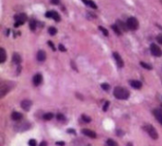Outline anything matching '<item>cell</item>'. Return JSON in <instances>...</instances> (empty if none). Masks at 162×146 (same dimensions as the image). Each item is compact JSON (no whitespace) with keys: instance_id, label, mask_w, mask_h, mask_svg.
I'll use <instances>...</instances> for the list:
<instances>
[{"instance_id":"4","label":"cell","mask_w":162,"mask_h":146,"mask_svg":"<svg viewBox=\"0 0 162 146\" xmlns=\"http://www.w3.org/2000/svg\"><path fill=\"white\" fill-rule=\"evenodd\" d=\"M15 19V24H14V27L16 28L20 25H23L26 20H27V15L25 13H20V14H17L16 16L14 17Z\"/></svg>"},{"instance_id":"36","label":"cell","mask_w":162,"mask_h":146,"mask_svg":"<svg viewBox=\"0 0 162 146\" xmlns=\"http://www.w3.org/2000/svg\"><path fill=\"white\" fill-rule=\"evenodd\" d=\"M56 144L59 146H64L65 145V142H63V141H58V142H56Z\"/></svg>"},{"instance_id":"6","label":"cell","mask_w":162,"mask_h":146,"mask_svg":"<svg viewBox=\"0 0 162 146\" xmlns=\"http://www.w3.org/2000/svg\"><path fill=\"white\" fill-rule=\"evenodd\" d=\"M46 17H48V18H53L56 22H59L60 20H61V17H60L59 13L55 11H48V12L46 13Z\"/></svg>"},{"instance_id":"10","label":"cell","mask_w":162,"mask_h":146,"mask_svg":"<svg viewBox=\"0 0 162 146\" xmlns=\"http://www.w3.org/2000/svg\"><path fill=\"white\" fill-rule=\"evenodd\" d=\"M81 132H82V134H84L85 136L89 137V138H91V139H95V138L97 137L96 133L90 129H82L81 130Z\"/></svg>"},{"instance_id":"38","label":"cell","mask_w":162,"mask_h":146,"mask_svg":"<svg viewBox=\"0 0 162 146\" xmlns=\"http://www.w3.org/2000/svg\"><path fill=\"white\" fill-rule=\"evenodd\" d=\"M71 65H72V67H73V69H75V70H77V67L75 66V65H74V63L73 62H71Z\"/></svg>"},{"instance_id":"32","label":"cell","mask_w":162,"mask_h":146,"mask_svg":"<svg viewBox=\"0 0 162 146\" xmlns=\"http://www.w3.org/2000/svg\"><path fill=\"white\" fill-rule=\"evenodd\" d=\"M59 49L61 50V51H63V52L66 51V49H65V48L63 46V45H62V44H60V45H59Z\"/></svg>"},{"instance_id":"20","label":"cell","mask_w":162,"mask_h":146,"mask_svg":"<svg viewBox=\"0 0 162 146\" xmlns=\"http://www.w3.org/2000/svg\"><path fill=\"white\" fill-rule=\"evenodd\" d=\"M36 27H37V23H36V21H35L34 19H30V21H29V29H30V30L34 31V30L36 29Z\"/></svg>"},{"instance_id":"25","label":"cell","mask_w":162,"mask_h":146,"mask_svg":"<svg viewBox=\"0 0 162 146\" xmlns=\"http://www.w3.org/2000/svg\"><path fill=\"white\" fill-rule=\"evenodd\" d=\"M53 117H54V116H53V114H52V113H47V114H45V115L43 116L44 119H46V120H49V119H52Z\"/></svg>"},{"instance_id":"16","label":"cell","mask_w":162,"mask_h":146,"mask_svg":"<svg viewBox=\"0 0 162 146\" xmlns=\"http://www.w3.org/2000/svg\"><path fill=\"white\" fill-rule=\"evenodd\" d=\"M6 58H7V55H6V51L4 49H0V63L3 64L6 61Z\"/></svg>"},{"instance_id":"18","label":"cell","mask_w":162,"mask_h":146,"mask_svg":"<svg viewBox=\"0 0 162 146\" xmlns=\"http://www.w3.org/2000/svg\"><path fill=\"white\" fill-rule=\"evenodd\" d=\"M22 117H23V115L19 112H12V114H11V119L13 120H19V119H22Z\"/></svg>"},{"instance_id":"7","label":"cell","mask_w":162,"mask_h":146,"mask_svg":"<svg viewBox=\"0 0 162 146\" xmlns=\"http://www.w3.org/2000/svg\"><path fill=\"white\" fill-rule=\"evenodd\" d=\"M113 57L114 59L116 60V62H117V65L119 67H122L123 65H124V63H123V60L122 58L120 57V55L118 53V52H114L113 53Z\"/></svg>"},{"instance_id":"13","label":"cell","mask_w":162,"mask_h":146,"mask_svg":"<svg viewBox=\"0 0 162 146\" xmlns=\"http://www.w3.org/2000/svg\"><path fill=\"white\" fill-rule=\"evenodd\" d=\"M47 58V55H46V52L44 50H39L37 52V60L39 62H44Z\"/></svg>"},{"instance_id":"37","label":"cell","mask_w":162,"mask_h":146,"mask_svg":"<svg viewBox=\"0 0 162 146\" xmlns=\"http://www.w3.org/2000/svg\"><path fill=\"white\" fill-rule=\"evenodd\" d=\"M39 146H48V143H47L46 141H42V142L39 144Z\"/></svg>"},{"instance_id":"1","label":"cell","mask_w":162,"mask_h":146,"mask_svg":"<svg viewBox=\"0 0 162 146\" xmlns=\"http://www.w3.org/2000/svg\"><path fill=\"white\" fill-rule=\"evenodd\" d=\"M114 96L119 100H127L130 96V93L124 87H117L114 89Z\"/></svg>"},{"instance_id":"14","label":"cell","mask_w":162,"mask_h":146,"mask_svg":"<svg viewBox=\"0 0 162 146\" xmlns=\"http://www.w3.org/2000/svg\"><path fill=\"white\" fill-rule=\"evenodd\" d=\"M9 90H10V87H8V86L2 85L1 87H0V96H1V97H4L6 94L9 92Z\"/></svg>"},{"instance_id":"29","label":"cell","mask_w":162,"mask_h":146,"mask_svg":"<svg viewBox=\"0 0 162 146\" xmlns=\"http://www.w3.org/2000/svg\"><path fill=\"white\" fill-rule=\"evenodd\" d=\"M57 119H59V120H65V118L63 114H58V115H57Z\"/></svg>"},{"instance_id":"21","label":"cell","mask_w":162,"mask_h":146,"mask_svg":"<svg viewBox=\"0 0 162 146\" xmlns=\"http://www.w3.org/2000/svg\"><path fill=\"white\" fill-rule=\"evenodd\" d=\"M111 28H112V29H113L114 31L117 33L118 35H120V34H121V29H119L118 25H112V26H111Z\"/></svg>"},{"instance_id":"5","label":"cell","mask_w":162,"mask_h":146,"mask_svg":"<svg viewBox=\"0 0 162 146\" xmlns=\"http://www.w3.org/2000/svg\"><path fill=\"white\" fill-rule=\"evenodd\" d=\"M150 50H151V53L154 56H156V57H160L162 55V50L161 49L156 45V44H152L151 46H150Z\"/></svg>"},{"instance_id":"39","label":"cell","mask_w":162,"mask_h":146,"mask_svg":"<svg viewBox=\"0 0 162 146\" xmlns=\"http://www.w3.org/2000/svg\"><path fill=\"white\" fill-rule=\"evenodd\" d=\"M127 146H133V144H132V143H128V144H127Z\"/></svg>"},{"instance_id":"24","label":"cell","mask_w":162,"mask_h":146,"mask_svg":"<svg viewBox=\"0 0 162 146\" xmlns=\"http://www.w3.org/2000/svg\"><path fill=\"white\" fill-rule=\"evenodd\" d=\"M49 33L50 34V35H55L56 33H57V29L56 28H54V27H50V28H49Z\"/></svg>"},{"instance_id":"34","label":"cell","mask_w":162,"mask_h":146,"mask_svg":"<svg viewBox=\"0 0 162 146\" xmlns=\"http://www.w3.org/2000/svg\"><path fill=\"white\" fill-rule=\"evenodd\" d=\"M49 47L52 49V50H53V51H55V50H56V49H55V47H54V45H53V43H52L51 41H49Z\"/></svg>"},{"instance_id":"22","label":"cell","mask_w":162,"mask_h":146,"mask_svg":"<svg viewBox=\"0 0 162 146\" xmlns=\"http://www.w3.org/2000/svg\"><path fill=\"white\" fill-rule=\"evenodd\" d=\"M106 145L107 146H119L116 141H113V140H111V139H109V140L106 141Z\"/></svg>"},{"instance_id":"17","label":"cell","mask_w":162,"mask_h":146,"mask_svg":"<svg viewBox=\"0 0 162 146\" xmlns=\"http://www.w3.org/2000/svg\"><path fill=\"white\" fill-rule=\"evenodd\" d=\"M12 61L15 63V64H17V65H19L20 63H21V56L18 54V53H13V55H12Z\"/></svg>"},{"instance_id":"26","label":"cell","mask_w":162,"mask_h":146,"mask_svg":"<svg viewBox=\"0 0 162 146\" xmlns=\"http://www.w3.org/2000/svg\"><path fill=\"white\" fill-rule=\"evenodd\" d=\"M99 29H100V30H101V31L103 33V35H105V36H108V30L106 29H104L103 27L100 26V27H99Z\"/></svg>"},{"instance_id":"19","label":"cell","mask_w":162,"mask_h":146,"mask_svg":"<svg viewBox=\"0 0 162 146\" xmlns=\"http://www.w3.org/2000/svg\"><path fill=\"white\" fill-rule=\"evenodd\" d=\"M85 5L89 6V7H91L93 9H97V5L93 2V1H90V0H81Z\"/></svg>"},{"instance_id":"8","label":"cell","mask_w":162,"mask_h":146,"mask_svg":"<svg viewBox=\"0 0 162 146\" xmlns=\"http://www.w3.org/2000/svg\"><path fill=\"white\" fill-rule=\"evenodd\" d=\"M31 105H32V102L28 101V100H24V101H22L21 103V107L25 111H28L31 107Z\"/></svg>"},{"instance_id":"31","label":"cell","mask_w":162,"mask_h":146,"mask_svg":"<svg viewBox=\"0 0 162 146\" xmlns=\"http://www.w3.org/2000/svg\"><path fill=\"white\" fill-rule=\"evenodd\" d=\"M28 144H29V146H36V141L35 140H30V141H28Z\"/></svg>"},{"instance_id":"28","label":"cell","mask_w":162,"mask_h":146,"mask_svg":"<svg viewBox=\"0 0 162 146\" xmlns=\"http://www.w3.org/2000/svg\"><path fill=\"white\" fill-rule=\"evenodd\" d=\"M81 119H82V120H84L85 122H90L91 121V118H89L88 116H85V115H82Z\"/></svg>"},{"instance_id":"12","label":"cell","mask_w":162,"mask_h":146,"mask_svg":"<svg viewBox=\"0 0 162 146\" xmlns=\"http://www.w3.org/2000/svg\"><path fill=\"white\" fill-rule=\"evenodd\" d=\"M130 85L133 88H135V89H140L142 87V83L139 81H136V80H133V81L130 82Z\"/></svg>"},{"instance_id":"2","label":"cell","mask_w":162,"mask_h":146,"mask_svg":"<svg viewBox=\"0 0 162 146\" xmlns=\"http://www.w3.org/2000/svg\"><path fill=\"white\" fill-rule=\"evenodd\" d=\"M144 129H145V131L149 134V136L151 137L153 140H157V139H158V134H157L156 128H155L153 125L146 124L145 126H144Z\"/></svg>"},{"instance_id":"27","label":"cell","mask_w":162,"mask_h":146,"mask_svg":"<svg viewBox=\"0 0 162 146\" xmlns=\"http://www.w3.org/2000/svg\"><path fill=\"white\" fill-rule=\"evenodd\" d=\"M101 87H102V88H103V90H105V91H108V90L110 89V86H109L108 84H105V83H104V84H102Z\"/></svg>"},{"instance_id":"35","label":"cell","mask_w":162,"mask_h":146,"mask_svg":"<svg viewBox=\"0 0 162 146\" xmlns=\"http://www.w3.org/2000/svg\"><path fill=\"white\" fill-rule=\"evenodd\" d=\"M108 106H109V102H106V103H105V104H104V105H103V111H106V110H107V108H108Z\"/></svg>"},{"instance_id":"11","label":"cell","mask_w":162,"mask_h":146,"mask_svg":"<svg viewBox=\"0 0 162 146\" xmlns=\"http://www.w3.org/2000/svg\"><path fill=\"white\" fill-rule=\"evenodd\" d=\"M153 113L155 115L156 119L159 121V123H161L162 124V110H160V109H155V110L153 111Z\"/></svg>"},{"instance_id":"15","label":"cell","mask_w":162,"mask_h":146,"mask_svg":"<svg viewBox=\"0 0 162 146\" xmlns=\"http://www.w3.org/2000/svg\"><path fill=\"white\" fill-rule=\"evenodd\" d=\"M117 25L119 26V28L122 30V31H127L129 29L127 27V24H124L122 21H120V20H118L117 21Z\"/></svg>"},{"instance_id":"3","label":"cell","mask_w":162,"mask_h":146,"mask_svg":"<svg viewBox=\"0 0 162 146\" xmlns=\"http://www.w3.org/2000/svg\"><path fill=\"white\" fill-rule=\"evenodd\" d=\"M126 24H127V27H128L130 30H135L138 28V21L135 17H129L127 19Z\"/></svg>"},{"instance_id":"9","label":"cell","mask_w":162,"mask_h":146,"mask_svg":"<svg viewBox=\"0 0 162 146\" xmlns=\"http://www.w3.org/2000/svg\"><path fill=\"white\" fill-rule=\"evenodd\" d=\"M42 81H43V76L41 75L40 73H37L36 75H34V77H33V79H32L33 85L36 86V87H38L39 85H41Z\"/></svg>"},{"instance_id":"30","label":"cell","mask_w":162,"mask_h":146,"mask_svg":"<svg viewBox=\"0 0 162 146\" xmlns=\"http://www.w3.org/2000/svg\"><path fill=\"white\" fill-rule=\"evenodd\" d=\"M157 43H159V44H161V45H162V34L157 35Z\"/></svg>"},{"instance_id":"33","label":"cell","mask_w":162,"mask_h":146,"mask_svg":"<svg viewBox=\"0 0 162 146\" xmlns=\"http://www.w3.org/2000/svg\"><path fill=\"white\" fill-rule=\"evenodd\" d=\"M50 2H51L53 5H59L60 4V0H50Z\"/></svg>"},{"instance_id":"23","label":"cell","mask_w":162,"mask_h":146,"mask_svg":"<svg viewBox=\"0 0 162 146\" xmlns=\"http://www.w3.org/2000/svg\"><path fill=\"white\" fill-rule=\"evenodd\" d=\"M140 65L143 67V68H145V69H148V70H151L152 68V65H150L149 64H146V63H144V62H140Z\"/></svg>"}]
</instances>
